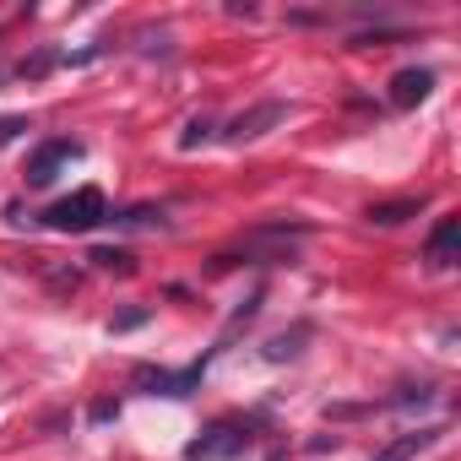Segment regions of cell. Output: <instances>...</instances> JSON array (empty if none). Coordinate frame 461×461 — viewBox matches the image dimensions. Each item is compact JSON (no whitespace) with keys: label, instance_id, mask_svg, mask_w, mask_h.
Instances as JSON below:
<instances>
[{"label":"cell","instance_id":"cell-3","mask_svg":"<svg viewBox=\"0 0 461 461\" xmlns=\"http://www.w3.org/2000/svg\"><path fill=\"white\" fill-rule=\"evenodd\" d=\"M82 158V141H71V136H55V141H44L33 158H28V190H44V185H55V174L66 168V163H77Z\"/></svg>","mask_w":461,"mask_h":461},{"label":"cell","instance_id":"cell-8","mask_svg":"<svg viewBox=\"0 0 461 461\" xmlns=\"http://www.w3.org/2000/svg\"><path fill=\"white\" fill-rule=\"evenodd\" d=\"M439 434H445V429H412V434H396V439H391L380 456H369V461H412V456H423Z\"/></svg>","mask_w":461,"mask_h":461},{"label":"cell","instance_id":"cell-1","mask_svg":"<svg viewBox=\"0 0 461 461\" xmlns=\"http://www.w3.org/2000/svg\"><path fill=\"white\" fill-rule=\"evenodd\" d=\"M44 222L55 228V234H87V228L109 222V201H104V190H98V185H82V190L60 195V201L44 212Z\"/></svg>","mask_w":461,"mask_h":461},{"label":"cell","instance_id":"cell-4","mask_svg":"<svg viewBox=\"0 0 461 461\" xmlns=\"http://www.w3.org/2000/svg\"><path fill=\"white\" fill-rule=\"evenodd\" d=\"M283 120H288V104H277V98H272V104H256L250 114H240L234 125L222 131V141H228V147H245V141H261V136H267L272 125H283Z\"/></svg>","mask_w":461,"mask_h":461},{"label":"cell","instance_id":"cell-12","mask_svg":"<svg viewBox=\"0 0 461 461\" xmlns=\"http://www.w3.org/2000/svg\"><path fill=\"white\" fill-rule=\"evenodd\" d=\"M304 337H310L304 326H299V331H283V337H272V342H267V358H272V364H283V358H294Z\"/></svg>","mask_w":461,"mask_h":461},{"label":"cell","instance_id":"cell-11","mask_svg":"<svg viewBox=\"0 0 461 461\" xmlns=\"http://www.w3.org/2000/svg\"><path fill=\"white\" fill-rule=\"evenodd\" d=\"M87 261H93L98 272H131V267H136V256H131V250H120V245H114V250H109V245H98Z\"/></svg>","mask_w":461,"mask_h":461},{"label":"cell","instance_id":"cell-10","mask_svg":"<svg viewBox=\"0 0 461 461\" xmlns=\"http://www.w3.org/2000/svg\"><path fill=\"white\" fill-rule=\"evenodd\" d=\"M109 222H114V228H163L168 217H163L158 206H131V212H120V217L109 212Z\"/></svg>","mask_w":461,"mask_h":461},{"label":"cell","instance_id":"cell-14","mask_svg":"<svg viewBox=\"0 0 461 461\" xmlns=\"http://www.w3.org/2000/svg\"><path fill=\"white\" fill-rule=\"evenodd\" d=\"M147 321H152L147 310H125V315H114V321H109V331H136V326H147Z\"/></svg>","mask_w":461,"mask_h":461},{"label":"cell","instance_id":"cell-15","mask_svg":"<svg viewBox=\"0 0 461 461\" xmlns=\"http://www.w3.org/2000/svg\"><path fill=\"white\" fill-rule=\"evenodd\" d=\"M17 131H28V125H23V120H0V141H12Z\"/></svg>","mask_w":461,"mask_h":461},{"label":"cell","instance_id":"cell-7","mask_svg":"<svg viewBox=\"0 0 461 461\" xmlns=\"http://www.w3.org/2000/svg\"><path fill=\"white\" fill-rule=\"evenodd\" d=\"M429 93H434V71L429 66H407V71L391 77V104L396 109H418Z\"/></svg>","mask_w":461,"mask_h":461},{"label":"cell","instance_id":"cell-5","mask_svg":"<svg viewBox=\"0 0 461 461\" xmlns=\"http://www.w3.org/2000/svg\"><path fill=\"white\" fill-rule=\"evenodd\" d=\"M201 369H206V364H190V369H179V375H168V369H141L136 385H141L147 396H190V391L201 385Z\"/></svg>","mask_w":461,"mask_h":461},{"label":"cell","instance_id":"cell-2","mask_svg":"<svg viewBox=\"0 0 461 461\" xmlns=\"http://www.w3.org/2000/svg\"><path fill=\"white\" fill-rule=\"evenodd\" d=\"M250 445H256V434H250L245 423L217 418L212 429H201V439L185 445V461H234V456H245Z\"/></svg>","mask_w":461,"mask_h":461},{"label":"cell","instance_id":"cell-9","mask_svg":"<svg viewBox=\"0 0 461 461\" xmlns=\"http://www.w3.org/2000/svg\"><path fill=\"white\" fill-rule=\"evenodd\" d=\"M423 212V195H402V201H375L364 217L375 222V228H396V222H407V217H418Z\"/></svg>","mask_w":461,"mask_h":461},{"label":"cell","instance_id":"cell-6","mask_svg":"<svg viewBox=\"0 0 461 461\" xmlns=\"http://www.w3.org/2000/svg\"><path fill=\"white\" fill-rule=\"evenodd\" d=\"M423 261L439 267V272L461 261V217H439V222H434V234H429V245H423Z\"/></svg>","mask_w":461,"mask_h":461},{"label":"cell","instance_id":"cell-13","mask_svg":"<svg viewBox=\"0 0 461 461\" xmlns=\"http://www.w3.org/2000/svg\"><path fill=\"white\" fill-rule=\"evenodd\" d=\"M206 136H212V120H206V114H195V120H190V125L179 131V147H185V152H195V147H201Z\"/></svg>","mask_w":461,"mask_h":461}]
</instances>
